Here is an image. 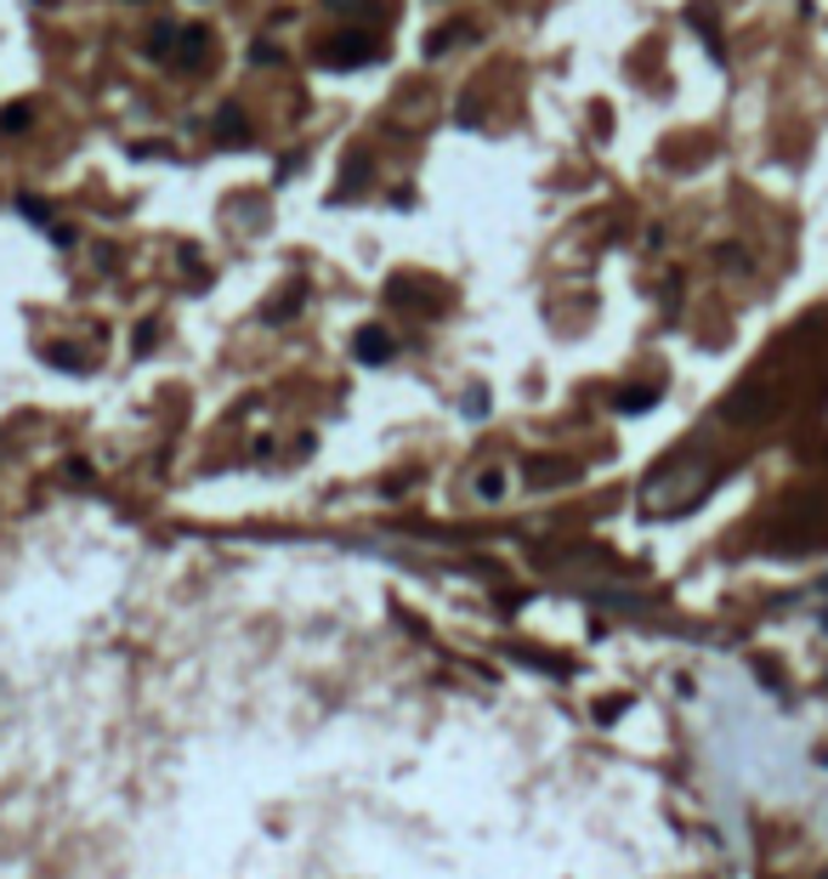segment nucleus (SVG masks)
Segmentation results:
<instances>
[{
	"mask_svg": "<svg viewBox=\"0 0 828 879\" xmlns=\"http://www.w3.org/2000/svg\"><path fill=\"white\" fill-rule=\"evenodd\" d=\"M375 58H380V45H375L369 34H352V29H340V34L318 40V69H335V74H347V69H369Z\"/></svg>",
	"mask_w": 828,
	"mask_h": 879,
	"instance_id": "obj_2",
	"label": "nucleus"
},
{
	"mask_svg": "<svg viewBox=\"0 0 828 879\" xmlns=\"http://www.w3.org/2000/svg\"><path fill=\"white\" fill-rule=\"evenodd\" d=\"M29 120H34V114H29V103H12L7 114H0V131H29Z\"/></svg>",
	"mask_w": 828,
	"mask_h": 879,
	"instance_id": "obj_15",
	"label": "nucleus"
},
{
	"mask_svg": "<svg viewBox=\"0 0 828 879\" xmlns=\"http://www.w3.org/2000/svg\"><path fill=\"white\" fill-rule=\"evenodd\" d=\"M392 352H398V340L386 335L380 324L358 329V340H352V358H358V364H386V358H392Z\"/></svg>",
	"mask_w": 828,
	"mask_h": 879,
	"instance_id": "obj_3",
	"label": "nucleus"
},
{
	"mask_svg": "<svg viewBox=\"0 0 828 879\" xmlns=\"http://www.w3.org/2000/svg\"><path fill=\"white\" fill-rule=\"evenodd\" d=\"M505 488H511L505 466H482V471L471 477V494H477L482 505H500V500H505Z\"/></svg>",
	"mask_w": 828,
	"mask_h": 879,
	"instance_id": "obj_4",
	"label": "nucleus"
},
{
	"mask_svg": "<svg viewBox=\"0 0 828 879\" xmlns=\"http://www.w3.org/2000/svg\"><path fill=\"white\" fill-rule=\"evenodd\" d=\"M466 415H489V392H482V386H471V398H466Z\"/></svg>",
	"mask_w": 828,
	"mask_h": 879,
	"instance_id": "obj_17",
	"label": "nucleus"
},
{
	"mask_svg": "<svg viewBox=\"0 0 828 879\" xmlns=\"http://www.w3.org/2000/svg\"><path fill=\"white\" fill-rule=\"evenodd\" d=\"M613 715H624V698H607V704L596 709V720H613Z\"/></svg>",
	"mask_w": 828,
	"mask_h": 879,
	"instance_id": "obj_20",
	"label": "nucleus"
},
{
	"mask_svg": "<svg viewBox=\"0 0 828 879\" xmlns=\"http://www.w3.org/2000/svg\"><path fill=\"white\" fill-rule=\"evenodd\" d=\"M817 766H828V749H817Z\"/></svg>",
	"mask_w": 828,
	"mask_h": 879,
	"instance_id": "obj_21",
	"label": "nucleus"
},
{
	"mask_svg": "<svg viewBox=\"0 0 828 879\" xmlns=\"http://www.w3.org/2000/svg\"><path fill=\"white\" fill-rule=\"evenodd\" d=\"M454 40H460V29H437V34L426 40V58H443V52H449Z\"/></svg>",
	"mask_w": 828,
	"mask_h": 879,
	"instance_id": "obj_16",
	"label": "nucleus"
},
{
	"mask_svg": "<svg viewBox=\"0 0 828 879\" xmlns=\"http://www.w3.org/2000/svg\"><path fill=\"white\" fill-rule=\"evenodd\" d=\"M216 136H222V142H245V136H251L245 109H238V103H222V114H216Z\"/></svg>",
	"mask_w": 828,
	"mask_h": 879,
	"instance_id": "obj_8",
	"label": "nucleus"
},
{
	"mask_svg": "<svg viewBox=\"0 0 828 879\" xmlns=\"http://www.w3.org/2000/svg\"><path fill=\"white\" fill-rule=\"evenodd\" d=\"M40 358H45V364H58V369H74V375H80V369H91V358H85L80 347H45Z\"/></svg>",
	"mask_w": 828,
	"mask_h": 879,
	"instance_id": "obj_12",
	"label": "nucleus"
},
{
	"mask_svg": "<svg viewBox=\"0 0 828 879\" xmlns=\"http://www.w3.org/2000/svg\"><path fill=\"white\" fill-rule=\"evenodd\" d=\"M687 23H693V29L704 34V45H709V58H726V45H720V29H715V12L704 7V0H698V7L687 12Z\"/></svg>",
	"mask_w": 828,
	"mask_h": 879,
	"instance_id": "obj_9",
	"label": "nucleus"
},
{
	"mask_svg": "<svg viewBox=\"0 0 828 879\" xmlns=\"http://www.w3.org/2000/svg\"><path fill=\"white\" fill-rule=\"evenodd\" d=\"M709 482H715V471H709L704 460H675V466H664V471L647 477L642 500H647V511L669 517V511H681V505H698V500L709 494Z\"/></svg>",
	"mask_w": 828,
	"mask_h": 879,
	"instance_id": "obj_1",
	"label": "nucleus"
},
{
	"mask_svg": "<svg viewBox=\"0 0 828 879\" xmlns=\"http://www.w3.org/2000/svg\"><path fill=\"white\" fill-rule=\"evenodd\" d=\"M176 40H182L176 23H154V29H149V58H154V63H176Z\"/></svg>",
	"mask_w": 828,
	"mask_h": 879,
	"instance_id": "obj_7",
	"label": "nucleus"
},
{
	"mask_svg": "<svg viewBox=\"0 0 828 879\" xmlns=\"http://www.w3.org/2000/svg\"><path fill=\"white\" fill-rule=\"evenodd\" d=\"M251 63H256V69H273V63H284V52H278L273 40H256V45H251Z\"/></svg>",
	"mask_w": 828,
	"mask_h": 879,
	"instance_id": "obj_14",
	"label": "nucleus"
},
{
	"mask_svg": "<svg viewBox=\"0 0 828 879\" xmlns=\"http://www.w3.org/2000/svg\"><path fill=\"white\" fill-rule=\"evenodd\" d=\"M18 211H23V216H29L34 227H58V211H52V205H45V200H40V193H18Z\"/></svg>",
	"mask_w": 828,
	"mask_h": 879,
	"instance_id": "obj_10",
	"label": "nucleus"
},
{
	"mask_svg": "<svg viewBox=\"0 0 828 879\" xmlns=\"http://www.w3.org/2000/svg\"><path fill=\"white\" fill-rule=\"evenodd\" d=\"M301 301H307V289H289V296H284V301H273L262 318H267V324H284V318H296V313H301Z\"/></svg>",
	"mask_w": 828,
	"mask_h": 879,
	"instance_id": "obj_13",
	"label": "nucleus"
},
{
	"mask_svg": "<svg viewBox=\"0 0 828 879\" xmlns=\"http://www.w3.org/2000/svg\"><path fill=\"white\" fill-rule=\"evenodd\" d=\"M511 658H517V664H533V670H545V675H573V664H568V658H551V653H528V647H517Z\"/></svg>",
	"mask_w": 828,
	"mask_h": 879,
	"instance_id": "obj_11",
	"label": "nucleus"
},
{
	"mask_svg": "<svg viewBox=\"0 0 828 879\" xmlns=\"http://www.w3.org/2000/svg\"><path fill=\"white\" fill-rule=\"evenodd\" d=\"M45 233H52L58 251H74V227H63V222H58V227H45Z\"/></svg>",
	"mask_w": 828,
	"mask_h": 879,
	"instance_id": "obj_18",
	"label": "nucleus"
},
{
	"mask_svg": "<svg viewBox=\"0 0 828 879\" xmlns=\"http://www.w3.org/2000/svg\"><path fill=\"white\" fill-rule=\"evenodd\" d=\"M658 398H664V386H630V392L613 398V409L619 415H647V409H658Z\"/></svg>",
	"mask_w": 828,
	"mask_h": 879,
	"instance_id": "obj_6",
	"label": "nucleus"
},
{
	"mask_svg": "<svg viewBox=\"0 0 828 879\" xmlns=\"http://www.w3.org/2000/svg\"><path fill=\"white\" fill-rule=\"evenodd\" d=\"M720 267H749V256L733 251V244H720Z\"/></svg>",
	"mask_w": 828,
	"mask_h": 879,
	"instance_id": "obj_19",
	"label": "nucleus"
},
{
	"mask_svg": "<svg viewBox=\"0 0 828 879\" xmlns=\"http://www.w3.org/2000/svg\"><path fill=\"white\" fill-rule=\"evenodd\" d=\"M205 58H211V34L193 23V29H182V40H176V63H193V69H205Z\"/></svg>",
	"mask_w": 828,
	"mask_h": 879,
	"instance_id": "obj_5",
	"label": "nucleus"
}]
</instances>
